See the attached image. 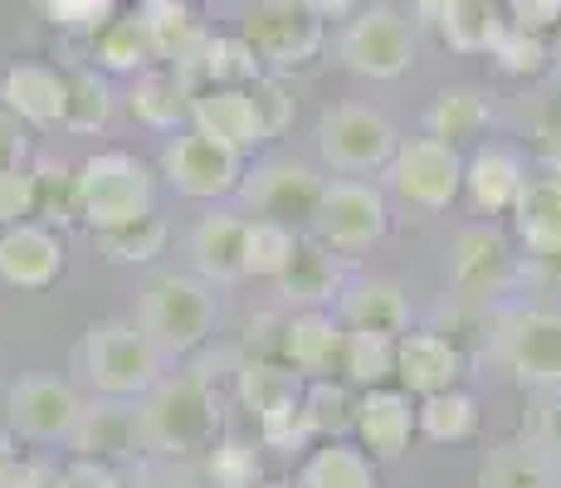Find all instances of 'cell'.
I'll return each mask as SVG.
<instances>
[{"instance_id": "1", "label": "cell", "mask_w": 561, "mask_h": 488, "mask_svg": "<svg viewBox=\"0 0 561 488\" xmlns=\"http://www.w3.org/2000/svg\"><path fill=\"white\" fill-rule=\"evenodd\" d=\"M147 459H196L220 440V396L205 372H167L142 396Z\"/></svg>"}, {"instance_id": "2", "label": "cell", "mask_w": 561, "mask_h": 488, "mask_svg": "<svg viewBox=\"0 0 561 488\" xmlns=\"http://www.w3.org/2000/svg\"><path fill=\"white\" fill-rule=\"evenodd\" d=\"M215 288L191 274H152L137 293V328L147 332L167 362L201 352L215 332Z\"/></svg>"}, {"instance_id": "3", "label": "cell", "mask_w": 561, "mask_h": 488, "mask_svg": "<svg viewBox=\"0 0 561 488\" xmlns=\"http://www.w3.org/2000/svg\"><path fill=\"white\" fill-rule=\"evenodd\" d=\"M79 372L93 386V396H123L142 400L161 376H167V356L147 338L137 322H93L79 342Z\"/></svg>"}, {"instance_id": "4", "label": "cell", "mask_w": 561, "mask_h": 488, "mask_svg": "<svg viewBox=\"0 0 561 488\" xmlns=\"http://www.w3.org/2000/svg\"><path fill=\"white\" fill-rule=\"evenodd\" d=\"M79 205L93 230L157 215V177L133 151H93L79 167Z\"/></svg>"}, {"instance_id": "5", "label": "cell", "mask_w": 561, "mask_h": 488, "mask_svg": "<svg viewBox=\"0 0 561 488\" xmlns=\"http://www.w3.org/2000/svg\"><path fill=\"white\" fill-rule=\"evenodd\" d=\"M489 362H499L527 390H557L561 386V313L557 308H499Z\"/></svg>"}, {"instance_id": "6", "label": "cell", "mask_w": 561, "mask_h": 488, "mask_svg": "<svg viewBox=\"0 0 561 488\" xmlns=\"http://www.w3.org/2000/svg\"><path fill=\"white\" fill-rule=\"evenodd\" d=\"M396 147H401V133H396V123L381 107L337 103L318 117V157L328 161L332 171H342V177L386 171Z\"/></svg>"}, {"instance_id": "7", "label": "cell", "mask_w": 561, "mask_h": 488, "mask_svg": "<svg viewBox=\"0 0 561 488\" xmlns=\"http://www.w3.org/2000/svg\"><path fill=\"white\" fill-rule=\"evenodd\" d=\"M527 279V254H517V245L499 225H469L449 240V284L455 298L469 303H499L503 293H513Z\"/></svg>"}, {"instance_id": "8", "label": "cell", "mask_w": 561, "mask_h": 488, "mask_svg": "<svg viewBox=\"0 0 561 488\" xmlns=\"http://www.w3.org/2000/svg\"><path fill=\"white\" fill-rule=\"evenodd\" d=\"M240 39L250 45L259 69L284 73L298 64L318 59L322 49V20H312L304 0H244Z\"/></svg>"}, {"instance_id": "9", "label": "cell", "mask_w": 561, "mask_h": 488, "mask_svg": "<svg viewBox=\"0 0 561 488\" xmlns=\"http://www.w3.org/2000/svg\"><path fill=\"white\" fill-rule=\"evenodd\" d=\"M391 215H386V195L362 177H337L322 191V205L312 215V240L328 245L332 254H366L371 245L386 240Z\"/></svg>"}, {"instance_id": "10", "label": "cell", "mask_w": 561, "mask_h": 488, "mask_svg": "<svg viewBox=\"0 0 561 488\" xmlns=\"http://www.w3.org/2000/svg\"><path fill=\"white\" fill-rule=\"evenodd\" d=\"M337 54L352 73L362 79H376V83H391L410 73L415 64V25L410 15H401L396 5H366L362 15L347 20L337 39Z\"/></svg>"}, {"instance_id": "11", "label": "cell", "mask_w": 561, "mask_h": 488, "mask_svg": "<svg viewBox=\"0 0 561 488\" xmlns=\"http://www.w3.org/2000/svg\"><path fill=\"white\" fill-rule=\"evenodd\" d=\"M328 181L298 157H268L254 171H244V205L254 211V220H274L288 230H312V215L322 205Z\"/></svg>"}, {"instance_id": "12", "label": "cell", "mask_w": 561, "mask_h": 488, "mask_svg": "<svg viewBox=\"0 0 561 488\" xmlns=\"http://www.w3.org/2000/svg\"><path fill=\"white\" fill-rule=\"evenodd\" d=\"M386 186L415 211H449L463 195L459 147L439 143V137H401L391 167H386Z\"/></svg>"}, {"instance_id": "13", "label": "cell", "mask_w": 561, "mask_h": 488, "mask_svg": "<svg viewBox=\"0 0 561 488\" xmlns=\"http://www.w3.org/2000/svg\"><path fill=\"white\" fill-rule=\"evenodd\" d=\"M161 177L186 201H225V195H240L244 186V157L196 133V127H181L161 147Z\"/></svg>"}, {"instance_id": "14", "label": "cell", "mask_w": 561, "mask_h": 488, "mask_svg": "<svg viewBox=\"0 0 561 488\" xmlns=\"http://www.w3.org/2000/svg\"><path fill=\"white\" fill-rule=\"evenodd\" d=\"M73 459L113 464V469H133L147 459V435H142V400L123 396H93L83 400V416L69 435Z\"/></svg>"}, {"instance_id": "15", "label": "cell", "mask_w": 561, "mask_h": 488, "mask_svg": "<svg viewBox=\"0 0 561 488\" xmlns=\"http://www.w3.org/2000/svg\"><path fill=\"white\" fill-rule=\"evenodd\" d=\"M83 416L79 390L59 376H20L5 390V430L35 444H59L73 435Z\"/></svg>"}, {"instance_id": "16", "label": "cell", "mask_w": 561, "mask_h": 488, "mask_svg": "<svg viewBox=\"0 0 561 488\" xmlns=\"http://www.w3.org/2000/svg\"><path fill=\"white\" fill-rule=\"evenodd\" d=\"M250 215L234 211H205L196 225H191V269L196 279H205L210 288H230L240 279H250Z\"/></svg>"}, {"instance_id": "17", "label": "cell", "mask_w": 561, "mask_h": 488, "mask_svg": "<svg viewBox=\"0 0 561 488\" xmlns=\"http://www.w3.org/2000/svg\"><path fill=\"white\" fill-rule=\"evenodd\" d=\"M342 352L347 328L328 308H304L278 328V362H288L304 382H332V372H342Z\"/></svg>"}, {"instance_id": "18", "label": "cell", "mask_w": 561, "mask_h": 488, "mask_svg": "<svg viewBox=\"0 0 561 488\" xmlns=\"http://www.w3.org/2000/svg\"><path fill=\"white\" fill-rule=\"evenodd\" d=\"M527 191V161L508 143H483L463 157V195L479 215H513Z\"/></svg>"}, {"instance_id": "19", "label": "cell", "mask_w": 561, "mask_h": 488, "mask_svg": "<svg viewBox=\"0 0 561 488\" xmlns=\"http://www.w3.org/2000/svg\"><path fill=\"white\" fill-rule=\"evenodd\" d=\"M463 372H469V362L435 328H410L405 338H396V386L405 396L425 400L439 396V390H455Z\"/></svg>"}, {"instance_id": "20", "label": "cell", "mask_w": 561, "mask_h": 488, "mask_svg": "<svg viewBox=\"0 0 561 488\" xmlns=\"http://www.w3.org/2000/svg\"><path fill=\"white\" fill-rule=\"evenodd\" d=\"M191 127L205 137H215L220 147L240 151V157H250L254 147L274 143L264 127V117H259L254 98H250V83L244 89H210V93H196L191 98Z\"/></svg>"}, {"instance_id": "21", "label": "cell", "mask_w": 561, "mask_h": 488, "mask_svg": "<svg viewBox=\"0 0 561 488\" xmlns=\"http://www.w3.org/2000/svg\"><path fill=\"white\" fill-rule=\"evenodd\" d=\"M0 107H10L25 127H64L69 79L59 69H49V64L20 59L0 73Z\"/></svg>"}, {"instance_id": "22", "label": "cell", "mask_w": 561, "mask_h": 488, "mask_svg": "<svg viewBox=\"0 0 561 488\" xmlns=\"http://www.w3.org/2000/svg\"><path fill=\"white\" fill-rule=\"evenodd\" d=\"M410 435H415V396H405L401 386H376L362 390L357 400V440L376 464L405 459Z\"/></svg>"}, {"instance_id": "23", "label": "cell", "mask_w": 561, "mask_h": 488, "mask_svg": "<svg viewBox=\"0 0 561 488\" xmlns=\"http://www.w3.org/2000/svg\"><path fill=\"white\" fill-rule=\"evenodd\" d=\"M64 274V240L59 230L39 220L0 230V279L10 288H49Z\"/></svg>"}, {"instance_id": "24", "label": "cell", "mask_w": 561, "mask_h": 488, "mask_svg": "<svg viewBox=\"0 0 561 488\" xmlns=\"http://www.w3.org/2000/svg\"><path fill=\"white\" fill-rule=\"evenodd\" d=\"M513 230L527 264L561 259V167H547L542 177H527V191L513 211Z\"/></svg>"}, {"instance_id": "25", "label": "cell", "mask_w": 561, "mask_h": 488, "mask_svg": "<svg viewBox=\"0 0 561 488\" xmlns=\"http://www.w3.org/2000/svg\"><path fill=\"white\" fill-rule=\"evenodd\" d=\"M337 318L347 332H376V338H405L410 332V293L396 279H357L342 288Z\"/></svg>"}, {"instance_id": "26", "label": "cell", "mask_w": 561, "mask_h": 488, "mask_svg": "<svg viewBox=\"0 0 561 488\" xmlns=\"http://www.w3.org/2000/svg\"><path fill=\"white\" fill-rule=\"evenodd\" d=\"M171 73L181 79V89L196 98V93H210V89H244V83H254L259 79V59L250 54V45H244L240 35L234 39L205 35Z\"/></svg>"}, {"instance_id": "27", "label": "cell", "mask_w": 561, "mask_h": 488, "mask_svg": "<svg viewBox=\"0 0 561 488\" xmlns=\"http://www.w3.org/2000/svg\"><path fill=\"white\" fill-rule=\"evenodd\" d=\"M278 293H284V303H294L298 313L304 308H328V303H337L342 298V264H337V254H332L328 245H318V240H304L298 235V249L288 254V264H284V274L274 279Z\"/></svg>"}, {"instance_id": "28", "label": "cell", "mask_w": 561, "mask_h": 488, "mask_svg": "<svg viewBox=\"0 0 561 488\" xmlns=\"http://www.w3.org/2000/svg\"><path fill=\"white\" fill-rule=\"evenodd\" d=\"M479 488H561V459L547 454L533 435L503 440L483 454Z\"/></svg>"}, {"instance_id": "29", "label": "cell", "mask_w": 561, "mask_h": 488, "mask_svg": "<svg viewBox=\"0 0 561 488\" xmlns=\"http://www.w3.org/2000/svg\"><path fill=\"white\" fill-rule=\"evenodd\" d=\"M493 123V103L483 89H469V83H455V89H439L435 103L425 107V137H439L449 147L473 143L479 133H489Z\"/></svg>"}, {"instance_id": "30", "label": "cell", "mask_w": 561, "mask_h": 488, "mask_svg": "<svg viewBox=\"0 0 561 488\" xmlns=\"http://www.w3.org/2000/svg\"><path fill=\"white\" fill-rule=\"evenodd\" d=\"M93 59H99L103 73H147L157 64V45H152V30H147L142 10H133V15H113L99 35L89 39Z\"/></svg>"}, {"instance_id": "31", "label": "cell", "mask_w": 561, "mask_h": 488, "mask_svg": "<svg viewBox=\"0 0 561 488\" xmlns=\"http://www.w3.org/2000/svg\"><path fill=\"white\" fill-rule=\"evenodd\" d=\"M503 35H508V15L499 10V0H445L439 39L455 54H493Z\"/></svg>"}, {"instance_id": "32", "label": "cell", "mask_w": 561, "mask_h": 488, "mask_svg": "<svg viewBox=\"0 0 561 488\" xmlns=\"http://www.w3.org/2000/svg\"><path fill=\"white\" fill-rule=\"evenodd\" d=\"M127 113H133L142 127H152V133H176L181 123H191V93L181 89L176 73L147 69V73H137L133 79Z\"/></svg>"}, {"instance_id": "33", "label": "cell", "mask_w": 561, "mask_h": 488, "mask_svg": "<svg viewBox=\"0 0 561 488\" xmlns=\"http://www.w3.org/2000/svg\"><path fill=\"white\" fill-rule=\"evenodd\" d=\"M493 328H499V308H489V303L449 298V303H439V313H435V332L455 347L469 366L493 356Z\"/></svg>"}, {"instance_id": "34", "label": "cell", "mask_w": 561, "mask_h": 488, "mask_svg": "<svg viewBox=\"0 0 561 488\" xmlns=\"http://www.w3.org/2000/svg\"><path fill=\"white\" fill-rule=\"evenodd\" d=\"M298 488H376V459L342 440L312 450L298 469Z\"/></svg>"}, {"instance_id": "35", "label": "cell", "mask_w": 561, "mask_h": 488, "mask_svg": "<svg viewBox=\"0 0 561 488\" xmlns=\"http://www.w3.org/2000/svg\"><path fill=\"white\" fill-rule=\"evenodd\" d=\"M240 396H244V406L254 410V420H264V416H274V410L304 400V376H298L288 362L254 356V362H244V372H240Z\"/></svg>"}, {"instance_id": "36", "label": "cell", "mask_w": 561, "mask_h": 488, "mask_svg": "<svg viewBox=\"0 0 561 488\" xmlns=\"http://www.w3.org/2000/svg\"><path fill=\"white\" fill-rule=\"evenodd\" d=\"M415 430L435 444H459L479 430V400L469 390H439V396L415 400Z\"/></svg>"}, {"instance_id": "37", "label": "cell", "mask_w": 561, "mask_h": 488, "mask_svg": "<svg viewBox=\"0 0 561 488\" xmlns=\"http://www.w3.org/2000/svg\"><path fill=\"white\" fill-rule=\"evenodd\" d=\"M357 390L342 382H308L304 390V420L318 440L357 435Z\"/></svg>"}, {"instance_id": "38", "label": "cell", "mask_w": 561, "mask_h": 488, "mask_svg": "<svg viewBox=\"0 0 561 488\" xmlns=\"http://www.w3.org/2000/svg\"><path fill=\"white\" fill-rule=\"evenodd\" d=\"M142 20H147V30H152L157 59H167V64H181L205 39L196 10H191L186 0H157V5H142Z\"/></svg>"}, {"instance_id": "39", "label": "cell", "mask_w": 561, "mask_h": 488, "mask_svg": "<svg viewBox=\"0 0 561 488\" xmlns=\"http://www.w3.org/2000/svg\"><path fill=\"white\" fill-rule=\"evenodd\" d=\"M167 240H171V225L161 215H142V220L99 230V249L113 264H152L157 254H167Z\"/></svg>"}, {"instance_id": "40", "label": "cell", "mask_w": 561, "mask_h": 488, "mask_svg": "<svg viewBox=\"0 0 561 488\" xmlns=\"http://www.w3.org/2000/svg\"><path fill=\"white\" fill-rule=\"evenodd\" d=\"M342 376H347L357 390L391 386L396 382V338H376V332H347Z\"/></svg>"}, {"instance_id": "41", "label": "cell", "mask_w": 561, "mask_h": 488, "mask_svg": "<svg viewBox=\"0 0 561 488\" xmlns=\"http://www.w3.org/2000/svg\"><path fill=\"white\" fill-rule=\"evenodd\" d=\"M35 220L39 225H73L83 220L79 205V171L54 167V161H39L35 167Z\"/></svg>"}, {"instance_id": "42", "label": "cell", "mask_w": 561, "mask_h": 488, "mask_svg": "<svg viewBox=\"0 0 561 488\" xmlns=\"http://www.w3.org/2000/svg\"><path fill=\"white\" fill-rule=\"evenodd\" d=\"M69 79V113H64V127L69 133H99L113 117V89L99 69H73L64 73Z\"/></svg>"}, {"instance_id": "43", "label": "cell", "mask_w": 561, "mask_h": 488, "mask_svg": "<svg viewBox=\"0 0 561 488\" xmlns=\"http://www.w3.org/2000/svg\"><path fill=\"white\" fill-rule=\"evenodd\" d=\"M254 479H259L254 444L215 440L210 450H205V484L210 488H254Z\"/></svg>"}, {"instance_id": "44", "label": "cell", "mask_w": 561, "mask_h": 488, "mask_svg": "<svg viewBox=\"0 0 561 488\" xmlns=\"http://www.w3.org/2000/svg\"><path fill=\"white\" fill-rule=\"evenodd\" d=\"M493 59H499V69L508 73V79H542L547 69H552V39L542 35H523V30L508 25V35L499 39V49H493Z\"/></svg>"}, {"instance_id": "45", "label": "cell", "mask_w": 561, "mask_h": 488, "mask_svg": "<svg viewBox=\"0 0 561 488\" xmlns=\"http://www.w3.org/2000/svg\"><path fill=\"white\" fill-rule=\"evenodd\" d=\"M250 220H254V215H250ZM294 249H298V230L274 225V220H254L250 225V274L254 279H278Z\"/></svg>"}, {"instance_id": "46", "label": "cell", "mask_w": 561, "mask_h": 488, "mask_svg": "<svg viewBox=\"0 0 561 488\" xmlns=\"http://www.w3.org/2000/svg\"><path fill=\"white\" fill-rule=\"evenodd\" d=\"M49 25L69 30V35H99L107 20L117 15V0H30Z\"/></svg>"}, {"instance_id": "47", "label": "cell", "mask_w": 561, "mask_h": 488, "mask_svg": "<svg viewBox=\"0 0 561 488\" xmlns=\"http://www.w3.org/2000/svg\"><path fill=\"white\" fill-rule=\"evenodd\" d=\"M250 98H254L259 117H264L268 137H284L288 127H294V93L284 89L278 73H259V79L250 83Z\"/></svg>"}, {"instance_id": "48", "label": "cell", "mask_w": 561, "mask_h": 488, "mask_svg": "<svg viewBox=\"0 0 561 488\" xmlns=\"http://www.w3.org/2000/svg\"><path fill=\"white\" fill-rule=\"evenodd\" d=\"M523 123L533 127V137L547 151H561V83L537 89L533 98H523Z\"/></svg>"}, {"instance_id": "49", "label": "cell", "mask_w": 561, "mask_h": 488, "mask_svg": "<svg viewBox=\"0 0 561 488\" xmlns=\"http://www.w3.org/2000/svg\"><path fill=\"white\" fill-rule=\"evenodd\" d=\"M35 220V171H0V230Z\"/></svg>"}, {"instance_id": "50", "label": "cell", "mask_w": 561, "mask_h": 488, "mask_svg": "<svg viewBox=\"0 0 561 488\" xmlns=\"http://www.w3.org/2000/svg\"><path fill=\"white\" fill-rule=\"evenodd\" d=\"M508 25L523 35H557L561 30V0H508Z\"/></svg>"}, {"instance_id": "51", "label": "cell", "mask_w": 561, "mask_h": 488, "mask_svg": "<svg viewBox=\"0 0 561 488\" xmlns=\"http://www.w3.org/2000/svg\"><path fill=\"white\" fill-rule=\"evenodd\" d=\"M123 488H196L186 469H176L171 459H137L123 474Z\"/></svg>"}, {"instance_id": "52", "label": "cell", "mask_w": 561, "mask_h": 488, "mask_svg": "<svg viewBox=\"0 0 561 488\" xmlns=\"http://www.w3.org/2000/svg\"><path fill=\"white\" fill-rule=\"evenodd\" d=\"M30 161V127L10 107H0V171H25Z\"/></svg>"}, {"instance_id": "53", "label": "cell", "mask_w": 561, "mask_h": 488, "mask_svg": "<svg viewBox=\"0 0 561 488\" xmlns=\"http://www.w3.org/2000/svg\"><path fill=\"white\" fill-rule=\"evenodd\" d=\"M54 488H123V469L93 464V459H73L69 469L54 479Z\"/></svg>"}, {"instance_id": "54", "label": "cell", "mask_w": 561, "mask_h": 488, "mask_svg": "<svg viewBox=\"0 0 561 488\" xmlns=\"http://www.w3.org/2000/svg\"><path fill=\"white\" fill-rule=\"evenodd\" d=\"M537 396H542V406H537V420H533V440L561 459V386L537 390Z\"/></svg>"}, {"instance_id": "55", "label": "cell", "mask_w": 561, "mask_h": 488, "mask_svg": "<svg viewBox=\"0 0 561 488\" xmlns=\"http://www.w3.org/2000/svg\"><path fill=\"white\" fill-rule=\"evenodd\" d=\"M304 10L312 20H347L357 10V0H304Z\"/></svg>"}, {"instance_id": "56", "label": "cell", "mask_w": 561, "mask_h": 488, "mask_svg": "<svg viewBox=\"0 0 561 488\" xmlns=\"http://www.w3.org/2000/svg\"><path fill=\"white\" fill-rule=\"evenodd\" d=\"M552 64H557V69H561V30H557V35H552Z\"/></svg>"}, {"instance_id": "57", "label": "cell", "mask_w": 561, "mask_h": 488, "mask_svg": "<svg viewBox=\"0 0 561 488\" xmlns=\"http://www.w3.org/2000/svg\"><path fill=\"white\" fill-rule=\"evenodd\" d=\"M210 5H234V0H210Z\"/></svg>"}, {"instance_id": "58", "label": "cell", "mask_w": 561, "mask_h": 488, "mask_svg": "<svg viewBox=\"0 0 561 488\" xmlns=\"http://www.w3.org/2000/svg\"><path fill=\"white\" fill-rule=\"evenodd\" d=\"M142 5H157V0H142Z\"/></svg>"}]
</instances>
